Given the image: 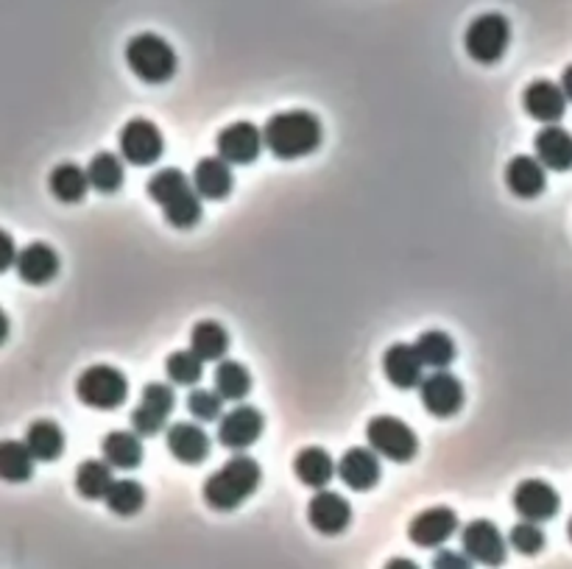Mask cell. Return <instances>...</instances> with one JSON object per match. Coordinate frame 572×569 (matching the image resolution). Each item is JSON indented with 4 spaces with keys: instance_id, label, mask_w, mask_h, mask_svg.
<instances>
[{
    "instance_id": "obj_1",
    "label": "cell",
    "mask_w": 572,
    "mask_h": 569,
    "mask_svg": "<svg viewBox=\"0 0 572 569\" xmlns=\"http://www.w3.org/2000/svg\"><path fill=\"white\" fill-rule=\"evenodd\" d=\"M263 143L277 160H299L321 146V123L313 112H277L265 123Z\"/></svg>"
},
{
    "instance_id": "obj_2",
    "label": "cell",
    "mask_w": 572,
    "mask_h": 569,
    "mask_svg": "<svg viewBox=\"0 0 572 569\" xmlns=\"http://www.w3.org/2000/svg\"><path fill=\"white\" fill-rule=\"evenodd\" d=\"M151 202L160 204L162 215L171 227L191 229L202 220V196L196 193L191 179L179 168H162L146 184Z\"/></svg>"
},
{
    "instance_id": "obj_3",
    "label": "cell",
    "mask_w": 572,
    "mask_h": 569,
    "mask_svg": "<svg viewBox=\"0 0 572 569\" xmlns=\"http://www.w3.org/2000/svg\"><path fill=\"white\" fill-rule=\"evenodd\" d=\"M260 478L263 471L258 460L249 455H234L204 480V502L216 511H234L258 491Z\"/></svg>"
},
{
    "instance_id": "obj_4",
    "label": "cell",
    "mask_w": 572,
    "mask_h": 569,
    "mask_svg": "<svg viewBox=\"0 0 572 569\" xmlns=\"http://www.w3.org/2000/svg\"><path fill=\"white\" fill-rule=\"evenodd\" d=\"M126 65L148 84H165L176 73V50L160 34H137L126 45Z\"/></svg>"
},
{
    "instance_id": "obj_5",
    "label": "cell",
    "mask_w": 572,
    "mask_h": 569,
    "mask_svg": "<svg viewBox=\"0 0 572 569\" xmlns=\"http://www.w3.org/2000/svg\"><path fill=\"white\" fill-rule=\"evenodd\" d=\"M76 397L87 408L115 410L129 397V379H126V374L121 368L99 363V366H90L79 374V379H76Z\"/></svg>"
},
{
    "instance_id": "obj_6",
    "label": "cell",
    "mask_w": 572,
    "mask_h": 569,
    "mask_svg": "<svg viewBox=\"0 0 572 569\" xmlns=\"http://www.w3.org/2000/svg\"><path fill=\"white\" fill-rule=\"evenodd\" d=\"M511 43V23L497 12L480 14L464 34V48L480 65H494L505 56Z\"/></svg>"
},
{
    "instance_id": "obj_7",
    "label": "cell",
    "mask_w": 572,
    "mask_h": 569,
    "mask_svg": "<svg viewBox=\"0 0 572 569\" xmlns=\"http://www.w3.org/2000/svg\"><path fill=\"white\" fill-rule=\"evenodd\" d=\"M366 441L377 455L397 464H408L416 458L419 439L402 419L397 417H375L366 424Z\"/></svg>"
},
{
    "instance_id": "obj_8",
    "label": "cell",
    "mask_w": 572,
    "mask_h": 569,
    "mask_svg": "<svg viewBox=\"0 0 572 569\" xmlns=\"http://www.w3.org/2000/svg\"><path fill=\"white\" fill-rule=\"evenodd\" d=\"M117 146H121L124 160L137 168L155 166V162L162 157V151H165L162 132L157 129L155 123L146 121V117H131L124 129H121Z\"/></svg>"
},
{
    "instance_id": "obj_9",
    "label": "cell",
    "mask_w": 572,
    "mask_h": 569,
    "mask_svg": "<svg viewBox=\"0 0 572 569\" xmlns=\"http://www.w3.org/2000/svg\"><path fill=\"white\" fill-rule=\"evenodd\" d=\"M173 388L168 383H148L142 388V397L137 402V408L131 410V428L137 435H157L165 428L168 417L173 413Z\"/></svg>"
},
{
    "instance_id": "obj_10",
    "label": "cell",
    "mask_w": 572,
    "mask_h": 569,
    "mask_svg": "<svg viewBox=\"0 0 572 569\" xmlns=\"http://www.w3.org/2000/svg\"><path fill=\"white\" fill-rule=\"evenodd\" d=\"M461 545L464 553L474 564H483V567H503L505 556H508V545H505L503 533L489 520L469 522L461 531Z\"/></svg>"
},
{
    "instance_id": "obj_11",
    "label": "cell",
    "mask_w": 572,
    "mask_h": 569,
    "mask_svg": "<svg viewBox=\"0 0 572 569\" xmlns=\"http://www.w3.org/2000/svg\"><path fill=\"white\" fill-rule=\"evenodd\" d=\"M218 157L229 166H252L263 151V129H258L254 123L238 121L229 123L227 129H221L216 140Z\"/></svg>"
},
{
    "instance_id": "obj_12",
    "label": "cell",
    "mask_w": 572,
    "mask_h": 569,
    "mask_svg": "<svg viewBox=\"0 0 572 569\" xmlns=\"http://www.w3.org/2000/svg\"><path fill=\"white\" fill-rule=\"evenodd\" d=\"M419 399H422L425 410L427 413H433V417L438 419L456 417L458 410L464 408L461 379H458L456 374L438 368L436 374L422 379V386H419Z\"/></svg>"
},
{
    "instance_id": "obj_13",
    "label": "cell",
    "mask_w": 572,
    "mask_h": 569,
    "mask_svg": "<svg viewBox=\"0 0 572 569\" xmlns=\"http://www.w3.org/2000/svg\"><path fill=\"white\" fill-rule=\"evenodd\" d=\"M559 505H561V497L559 491L553 489L550 483L545 480H523L514 491V511H517L523 520L528 522H548L559 514Z\"/></svg>"
},
{
    "instance_id": "obj_14",
    "label": "cell",
    "mask_w": 572,
    "mask_h": 569,
    "mask_svg": "<svg viewBox=\"0 0 572 569\" xmlns=\"http://www.w3.org/2000/svg\"><path fill=\"white\" fill-rule=\"evenodd\" d=\"M263 435V413L252 405H238L224 413L218 424V441L227 449H247Z\"/></svg>"
},
{
    "instance_id": "obj_15",
    "label": "cell",
    "mask_w": 572,
    "mask_h": 569,
    "mask_svg": "<svg viewBox=\"0 0 572 569\" xmlns=\"http://www.w3.org/2000/svg\"><path fill=\"white\" fill-rule=\"evenodd\" d=\"M308 520L321 536H339V533H344L350 527L352 505L339 491L319 489V494L308 505Z\"/></svg>"
},
{
    "instance_id": "obj_16",
    "label": "cell",
    "mask_w": 572,
    "mask_h": 569,
    "mask_svg": "<svg viewBox=\"0 0 572 569\" xmlns=\"http://www.w3.org/2000/svg\"><path fill=\"white\" fill-rule=\"evenodd\" d=\"M458 531V514L453 509H427L416 514L408 525V536L416 547H438Z\"/></svg>"
},
{
    "instance_id": "obj_17",
    "label": "cell",
    "mask_w": 572,
    "mask_h": 569,
    "mask_svg": "<svg viewBox=\"0 0 572 569\" xmlns=\"http://www.w3.org/2000/svg\"><path fill=\"white\" fill-rule=\"evenodd\" d=\"M523 106L534 121L545 123V126H556L567 112V95L561 92V84L539 79L525 87Z\"/></svg>"
},
{
    "instance_id": "obj_18",
    "label": "cell",
    "mask_w": 572,
    "mask_h": 569,
    "mask_svg": "<svg viewBox=\"0 0 572 569\" xmlns=\"http://www.w3.org/2000/svg\"><path fill=\"white\" fill-rule=\"evenodd\" d=\"M422 366L425 363L413 343H391L382 355V372H386L388 383L402 391L422 386Z\"/></svg>"
},
{
    "instance_id": "obj_19",
    "label": "cell",
    "mask_w": 572,
    "mask_h": 569,
    "mask_svg": "<svg viewBox=\"0 0 572 569\" xmlns=\"http://www.w3.org/2000/svg\"><path fill=\"white\" fill-rule=\"evenodd\" d=\"M380 475V455L371 447H352L346 449L344 458L339 460V478L344 480L352 491L375 489Z\"/></svg>"
},
{
    "instance_id": "obj_20",
    "label": "cell",
    "mask_w": 572,
    "mask_h": 569,
    "mask_svg": "<svg viewBox=\"0 0 572 569\" xmlns=\"http://www.w3.org/2000/svg\"><path fill=\"white\" fill-rule=\"evenodd\" d=\"M548 168L541 166L536 157L528 153H519L505 166V184L514 196L519 198H536L541 190L548 187Z\"/></svg>"
},
{
    "instance_id": "obj_21",
    "label": "cell",
    "mask_w": 572,
    "mask_h": 569,
    "mask_svg": "<svg viewBox=\"0 0 572 569\" xmlns=\"http://www.w3.org/2000/svg\"><path fill=\"white\" fill-rule=\"evenodd\" d=\"M168 453L182 464H202L209 455V435L193 422H176L165 435Z\"/></svg>"
},
{
    "instance_id": "obj_22",
    "label": "cell",
    "mask_w": 572,
    "mask_h": 569,
    "mask_svg": "<svg viewBox=\"0 0 572 569\" xmlns=\"http://www.w3.org/2000/svg\"><path fill=\"white\" fill-rule=\"evenodd\" d=\"M18 269L20 280L28 285H45L59 274V254L48 243H28L18 251Z\"/></svg>"
},
{
    "instance_id": "obj_23",
    "label": "cell",
    "mask_w": 572,
    "mask_h": 569,
    "mask_svg": "<svg viewBox=\"0 0 572 569\" xmlns=\"http://www.w3.org/2000/svg\"><path fill=\"white\" fill-rule=\"evenodd\" d=\"M193 187L202 198H213V202H221L232 193V171H229V162H224L221 157H204L193 168Z\"/></svg>"
},
{
    "instance_id": "obj_24",
    "label": "cell",
    "mask_w": 572,
    "mask_h": 569,
    "mask_svg": "<svg viewBox=\"0 0 572 569\" xmlns=\"http://www.w3.org/2000/svg\"><path fill=\"white\" fill-rule=\"evenodd\" d=\"M536 160L548 171H570L572 168V135L561 126H545L534 140Z\"/></svg>"
},
{
    "instance_id": "obj_25",
    "label": "cell",
    "mask_w": 572,
    "mask_h": 569,
    "mask_svg": "<svg viewBox=\"0 0 572 569\" xmlns=\"http://www.w3.org/2000/svg\"><path fill=\"white\" fill-rule=\"evenodd\" d=\"M101 453L112 469H137L142 464V441L135 430H112L101 441Z\"/></svg>"
},
{
    "instance_id": "obj_26",
    "label": "cell",
    "mask_w": 572,
    "mask_h": 569,
    "mask_svg": "<svg viewBox=\"0 0 572 569\" xmlns=\"http://www.w3.org/2000/svg\"><path fill=\"white\" fill-rule=\"evenodd\" d=\"M294 471L296 478L302 480L305 486H310V489H324L333 480V475H339V464H333L327 449L305 447L296 453Z\"/></svg>"
},
{
    "instance_id": "obj_27",
    "label": "cell",
    "mask_w": 572,
    "mask_h": 569,
    "mask_svg": "<svg viewBox=\"0 0 572 569\" xmlns=\"http://www.w3.org/2000/svg\"><path fill=\"white\" fill-rule=\"evenodd\" d=\"M48 187L59 202L76 204L87 196L90 190V179H87L84 168H79L76 162H59V166L50 171Z\"/></svg>"
},
{
    "instance_id": "obj_28",
    "label": "cell",
    "mask_w": 572,
    "mask_h": 569,
    "mask_svg": "<svg viewBox=\"0 0 572 569\" xmlns=\"http://www.w3.org/2000/svg\"><path fill=\"white\" fill-rule=\"evenodd\" d=\"M25 447L32 449L34 460H56L65 453V433L56 422L39 419L25 430Z\"/></svg>"
},
{
    "instance_id": "obj_29",
    "label": "cell",
    "mask_w": 572,
    "mask_h": 569,
    "mask_svg": "<svg viewBox=\"0 0 572 569\" xmlns=\"http://www.w3.org/2000/svg\"><path fill=\"white\" fill-rule=\"evenodd\" d=\"M34 475V455L25 441H0V480L25 483Z\"/></svg>"
},
{
    "instance_id": "obj_30",
    "label": "cell",
    "mask_w": 572,
    "mask_h": 569,
    "mask_svg": "<svg viewBox=\"0 0 572 569\" xmlns=\"http://www.w3.org/2000/svg\"><path fill=\"white\" fill-rule=\"evenodd\" d=\"M191 350L202 357L204 363H216L227 355L229 332L218 321H198L191 330Z\"/></svg>"
},
{
    "instance_id": "obj_31",
    "label": "cell",
    "mask_w": 572,
    "mask_h": 569,
    "mask_svg": "<svg viewBox=\"0 0 572 569\" xmlns=\"http://www.w3.org/2000/svg\"><path fill=\"white\" fill-rule=\"evenodd\" d=\"M112 483V466L106 460H81V466L76 469V491H79L84 500H106Z\"/></svg>"
},
{
    "instance_id": "obj_32",
    "label": "cell",
    "mask_w": 572,
    "mask_h": 569,
    "mask_svg": "<svg viewBox=\"0 0 572 569\" xmlns=\"http://www.w3.org/2000/svg\"><path fill=\"white\" fill-rule=\"evenodd\" d=\"M124 162L117 153L101 151L95 153L90 166H87V179H90V187H95L99 193H117L124 187Z\"/></svg>"
},
{
    "instance_id": "obj_33",
    "label": "cell",
    "mask_w": 572,
    "mask_h": 569,
    "mask_svg": "<svg viewBox=\"0 0 572 569\" xmlns=\"http://www.w3.org/2000/svg\"><path fill=\"white\" fill-rule=\"evenodd\" d=\"M213 383H216V391L221 394V399H243L252 388V374L243 363L238 361H218L216 374H213Z\"/></svg>"
},
{
    "instance_id": "obj_34",
    "label": "cell",
    "mask_w": 572,
    "mask_h": 569,
    "mask_svg": "<svg viewBox=\"0 0 572 569\" xmlns=\"http://www.w3.org/2000/svg\"><path fill=\"white\" fill-rule=\"evenodd\" d=\"M413 346H416L422 363L431 368H447L449 363L456 361V343H453V338H449L447 332H422Z\"/></svg>"
},
{
    "instance_id": "obj_35",
    "label": "cell",
    "mask_w": 572,
    "mask_h": 569,
    "mask_svg": "<svg viewBox=\"0 0 572 569\" xmlns=\"http://www.w3.org/2000/svg\"><path fill=\"white\" fill-rule=\"evenodd\" d=\"M146 505V489L137 480H115L106 494V509L117 516H135Z\"/></svg>"
},
{
    "instance_id": "obj_36",
    "label": "cell",
    "mask_w": 572,
    "mask_h": 569,
    "mask_svg": "<svg viewBox=\"0 0 572 569\" xmlns=\"http://www.w3.org/2000/svg\"><path fill=\"white\" fill-rule=\"evenodd\" d=\"M202 363L204 361L193 350L171 352L165 361L168 379L176 383V386H196L198 379H202Z\"/></svg>"
},
{
    "instance_id": "obj_37",
    "label": "cell",
    "mask_w": 572,
    "mask_h": 569,
    "mask_svg": "<svg viewBox=\"0 0 572 569\" xmlns=\"http://www.w3.org/2000/svg\"><path fill=\"white\" fill-rule=\"evenodd\" d=\"M508 542L511 547L517 553H523V556H539L541 547H545V533H541V527L536 525V522L523 520L511 527Z\"/></svg>"
},
{
    "instance_id": "obj_38",
    "label": "cell",
    "mask_w": 572,
    "mask_h": 569,
    "mask_svg": "<svg viewBox=\"0 0 572 569\" xmlns=\"http://www.w3.org/2000/svg\"><path fill=\"white\" fill-rule=\"evenodd\" d=\"M221 394L207 391V388H193L187 394V410H191L193 419H202V422H213V419L221 417Z\"/></svg>"
},
{
    "instance_id": "obj_39",
    "label": "cell",
    "mask_w": 572,
    "mask_h": 569,
    "mask_svg": "<svg viewBox=\"0 0 572 569\" xmlns=\"http://www.w3.org/2000/svg\"><path fill=\"white\" fill-rule=\"evenodd\" d=\"M433 569H472V558L458 550H438L433 556Z\"/></svg>"
},
{
    "instance_id": "obj_40",
    "label": "cell",
    "mask_w": 572,
    "mask_h": 569,
    "mask_svg": "<svg viewBox=\"0 0 572 569\" xmlns=\"http://www.w3.org/2000/svg\"><path fill=\"white\" fill-rule=\"evenodd\" d=\"M18 263V249H14V240L7 229H0V274L9 271Z\"/></svg>"
},
{
    "instance_id": "obj_41",
    "label": "cell",
    "mask_w": 572,
    "mask_h": 569,
    "mask_svg": "<svg viewBox=\"0 0 572 569\" xmlns=\"http://www.w3.org/2000/svg\"><path fill=\"white\" fill-rule=\"evenodd\" d=\"M382 569H422V567H419L416 561H411V558L397 556V558H391V561H386V567Z\"/></svg>"
},
{
    "instance_id": "obj_42",
    "label": "cell",
    "mask_w": 572,
    "mask_h": 569,
    "mask_svg": "<svg viewBox=\"0 0 572 569\" xmlns=\"http://www.w3.org/2000/svg\"><path fill=\"white\" fill-rule=\"evenodd\" d=\"M561 92L567 95V101H572V65L570 68H564V73H561Z\"/></svg>"
},
{
    "instance_id": "obj_43",
    "label": "cell",
    "mask_w": 572,
    "mask_h": 569,
    "mask_svg": "<svg viewBox=\"0 0 572 569\" xmlns=\"http://www.w3.org/2000/svg\"><path fill=\"white\" fill-rule=\"evenodd\" d=\"M9 338V316L3 312V307H0V343L7 341Z\"/></svg>"
},
{
    "instance_id": "obj_44",
    "label": "cell",
    "mask_w": 572,
    "mask_h": 569,
    "mask_svg": "<svg viewBox=\"0 0 572 569\" xmlns=\"http://www.w3.org/2000/svg\"><path fill=\"white\" fill-rule=\"evenodd\" d=\"M567 536H570V542H572V516H570V525H567Z\"/></svg>"
}]
</instances>
